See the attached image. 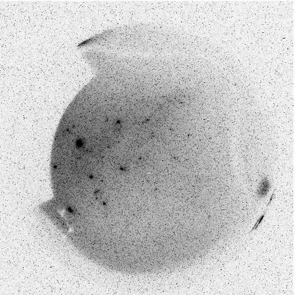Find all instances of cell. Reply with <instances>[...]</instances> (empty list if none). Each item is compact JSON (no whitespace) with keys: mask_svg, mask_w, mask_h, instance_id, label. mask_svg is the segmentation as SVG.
<instances>
[{"mask_svg":"<svg viewBox=\"0 0 295 295\" xmlns=\"http://www.w3.org/2000/svg\"><path fill=\"white\" fill-rule=\"evenodd\" d=\"M67 210H68V211H69L70 213H72V214H73V213H74V210H73L72 207H67Z\"/></svg>","mask_w":295,"mask_h":295,"instance_id":"277c9868","label":"cell"},{"mask_svg":"<svg viewBox=\"0 0 295 295\" xmlns=\"http://www.w3.org/2000/svg\"><path fill=\"white\" fill-rule=\"evenodd\" d=\"M84 143L83 140L79 139L76 142V147L78 149H81L84 147Z\"/></svg>","mask_w":295,"mask_h":295,"instance_id":"3957f363","label":"cell"},{"mask_svg":"<svg viewBox=\"0 0 295 295\" xmlns=\"http://www.w3.org/2000/svg\"><path fill=\"white\" fill-rule=\"evenodd\" d=\"M270 189V183L267 177L264 178L261 182L258 189V195L260 198L265 197Z\"/></svg>","mask_w":295,"mask_h":295,"instance_id":"6da1fadb","label":"cell"},{"mask_svg":"<svg viewBox=\"0 0 295 295\" xmlns=\"http://www.w3.org/2000/svg\"><path fill=\"white\" fill-rule=\"evenodd\" d=\"M275 190H276V189H274V190H273V193H272V194H271V197H270V198L269 201V202H268V204H267V206H266V209L263 212V213L262 214V215H261V216L260 217V218L258 219L257 221L256 222L255 224L254 225L253 228H252V230H251V231L250 232H250H253V231H254V230H257V229L258 228V227L260 226V224L262 223V222L263 221V220H264V217H265V216L266 214V212H267V211L268 207L269 206V205H270V204H271V202L272 200H273V198H274V195H275V194H274V191H275Z\"/></svg>","mask_w":295,"mask_h":295,"instance_id":"7a4b0ae2","label":"cell"}]
</instances>
